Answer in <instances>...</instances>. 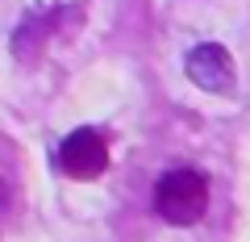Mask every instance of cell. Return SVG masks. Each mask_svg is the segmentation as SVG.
Wrapping results in <instances>:
<instances>
[{
	"label": "cell",
	"mask_w": 250,
	"mask_h": 242,
	"mask_svg": "<svg viewBox=\"0 0 250 242\" xmlns=\"http://www.w3.org/2000/svg\"><path fill=\"white\" fill-rule=\"evenodd\" d=\"M208 209V184L200 171H167L154 184V213L167 225H196Z\"/></svg>",
	"instance_id": "obj_1"
},
{
	"label": "cell",
	"mask_w": 250,
	"mask_h": 242,
	"mask_svg": "<svg viewBox=\"0 0 250 242\" xmlns=\"http://www.w3.org/2000/svg\"><path fill=\"white\" fill-rule=\"evenodd\" d=\"M188 80L196 84L200 92H213V96H229L238 88V67H233V54L217 42H200L188 50L184 59Z\"/></svg>",
	"instance_id": "obj_2"
},
{
	"label": "cell",
	"mask_w": 250,
	"mask_h": 242,
	"mask_svg": "<svg viewBox=\"0 0 250 242\" xmlns=\"http://www.w3.org/2000/svg\"><path fill=\"white\" fill-rule=\"evenodd\" d=\"M59 167L71 179H100L108 167V146L96 130H75L59 146Z\"/></svg>",
	"instance_id": "obj_3"
}]
</instances>
